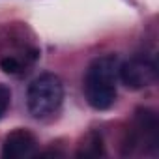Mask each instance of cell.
<instances>
[{
  "instance_id": "6da1fadb",
  "label": "cell",
  "mask_w": 159,
  "mask_h": 159,
  "mask_svg": "<svg viewBox=\"0 0 159 159\" xmlns=\"http://www.w3.org/2000/svg\"><path fill=\"white\" fill-rule=\"evenodd\" d=\"M120 60L114 54L96 58L84 75V96L90 107L96 111H107L116 101Z\"/></svg>"
},
{
  "instance_id": "7a4b0ae2",
  "label": "cell",
  "mask_w": 159,
  "mask_h": 159,
  "mask_svg": "<svg viewBox=\"0 0 159 159\" xmlns=\"http://www.w3.org/2000/svg\"><path fill=\"white\" fill-rule=\"evenodd\" d=\"M64 99V84L54 73H43L30 83L26 105L34 118H47L58 111Z\"/></svg>"
},
{
  "instance_id": "3957f363",
  "label": "cell",
  "mask_w": 159,
  "mask_h": 159,
  "mask_svg": "<svg viewBox=\"0 0 159 159\" xmlns=\"http://www.w3.org/2000/svg\"><path fill=\"white\" fill-rule=\"evenodd\" d=\"M118 79L129 90H142L157 81V66L153 60L144 56H135L125 60L118 67Z\"/></svg>"
},
{
  "instance_id": "277c9868",
  "label": "cell",
  "mask_w": 159,
  "mask_h": 159,
  "mask_svg": "<svg viewBox=\"0 0 159 159\" xmlns=\"http://www.w3.org/2000/svg\"><path fill=\"white\" fill-rule=\"evenodd\" d=\"M36 137L26 131V129H15L11 131L2 146V157L4 159H23V157H30L36 152Z\"/></svg>"
},
{
  "instance_id": "5b68a950",
  "label": "cell",
  "mask_w": 159,
  "mask_h": 159,
  "mask_svg": "<svg viewBox=\"0 0 159 159\" xmlns=\"http://www.w3.org/2000/svg\"><path fill=\"white\" fill-rule=\"evenodd\" d=\"M135 125L137 131L133 135V144H144L157 148V137H159V122L153 111L150 109H139L135 114Z\"/></svg>"
},
{
  "instance_id": "8992f818",
  "label": "cell",
  "mask_w": 159,
  "mask_h": 159,
  "mask_svg": "<svg viewBox=\"0 0 159 159\" xmlns=\"http://www.w3.org/2000/svg\"><path fill=\"white\" fill-rule=\"evenodd\" d=\"M105 150H103V139L99 133H88L79 148L77 155L79 157H99L103 155Z\"/></svg>"
},
{
  "instance_id": "52a82bcc",
  "label": "cell",
  "mask_w": 159,
  "mask_h": 159,
  "mask_svg": "<svg viewBox=\"0 0 159 159\" xmlns=\"http://www.w3.org/2000/svg\"><path fill=\"white\" fill-rule=\"evenodd\" d=\"M0 69H2L4 73H8V75H19L23 66H21V62L15 56H4L2 60H0Z\"/></svg>"
},
{
  "instance_id": "ba28073f",
  "label": "cell",
  "mask_w": 159,
  "mask_h": 159,
  "mask_svg": "<svg viewBox=\"0 0 159 159\" xmlns=\"http://www.w3.org/2000/svg\"><path fill=\"white\" fill-rule=\"evenodd\" d=\"M10 103H11V92H10V88L6 84L0 83V118L6 114Z\"/></svg>"
}]
</instances>
